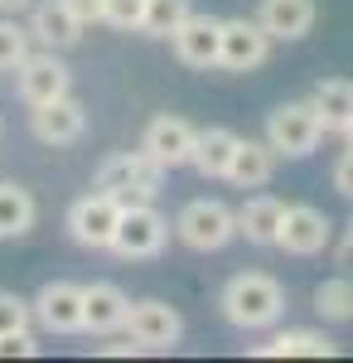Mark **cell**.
<instances>
[{"instance_id": "1", "label": "cell", "mask_w": 353, "mask_h": 363, "mask_svg": "<svg viewBox=\"0 0 353 363\" xmlns=\"http://www.w3.org/2000/svg\"><path fill=\"white\" fill-rule=\"evenodd\" d=\"M218 315L242 330V335H257V330H271L286 315V286L267 272H237L228 277V286L218 291Z\"/></svg>"}, {"instance_id": "2", "label": "cell", "mask_w": 353, "mask_h": 363, "mask_svg": "<svg viewBox=\"0 0 353 363\" xmlns=\"http://www.w3.org/2000/svg\"><path fill=\"white\" fill-rule=\"evenodd\" d=\"M160 184H164V165H155L145 150H116L92 174V189L121 199V203H155Z\"/></svg>"}, {"instance_id": "3", "label": "cell", "mask_w": 353, "mask_h": 363, "mask_svg": "<svg viewBox=\"0 0 353 363\" xmlns=\"http://www.w3.org/2000/svg\"><path fill=\"white\" fill-rule=\"evenodd\" d=\"M174 238L189 252H223L237 242V208H228L223 199H189L174 218Z\"/></svg>"}, {"instance_id": "4", "label": "cell", "mask_w": 353, "mask_h": 363, "mask_svg": "<svg viewBox=\"0 0 353 363\" xmlns=\"http://www.w3.org/2000/svg\"><path fill=\"white\" fill-rule=\"evenodd\" d=\"M325 140V126H320V112L310 107V97L300 102H281L271 116H267V145H271L281 160H310Z\"/></svg>"}, {"instance_id": "5", "label": "cell", "mask_w": 353, "mask_h": 363, "mask_svg": "<svg viewBox=\"0 0 353 363\" xmlns=\"http://www.w3.org/2000/svg\"><path fill=\"white\" fill-rule=\"evenodd\" d=\"M164 242H169V218L160 208L155 203H126L107 252H116L121 262H150L164 252Z\"/></svg>"}, {"instance_id": "6", "label": "cell", "mask_w": 353, "mask_h": 363, "mask_svg": "<svg viewBox=\"0 0 353 363\" xmlns=\"http://www.w3.org/2000/svg\"><path fill=\"white\" fill-rule=\"evenodd\" d=\"M63 92H73V68L63 63L58 49H29V54L15 63V97H20L25 107L54 102Z\"/></svg>"}, {"instance_id": "7", "label": "cell", "mask_w": 353, "mask_h": 363, "mask_svg": "<svg viewBox=\"0 0 353 363\" xmlns=\"http://www.w3.org/2000/svg\"><path fill=\"white\" fill-rule=\"evenodd\" d=\"M121 335H131L136 344H145V354H174L179 339H184V315L169 306V301L145 296V301H131Z\"/></svg>"}, {"instance_id": "8", "label": "cell", "mask_w": 353, "mask_h": 363, "mask_svg": "<svg viewBox=\"0 0 353 363\" xmlns=\"http://www.w3.org/2000/svg\"><path fill=\"white\" fill-rule=\"evenodd\" d=\"M121 199L102 194V189H92V194L73 199V208H68V238L87 252H107L111 247V233L121 223Z\"/></svg>"}, {"instance_id": "9", "label": "cell", "mask_w": 353, "mask_h": 363, "mask_svg": "<svg viewBox=\"0 0 353 363\" xmlns=\"http://www.w3.org/2000/svg\"><path fill=\"white\" fill-rule=\"evenodd\" d=\"M271 34L262 29L257 15H232L223 20V49H218V68L228 73H257L267 58H271Z\"/></svg>"}, {"instance_id": "10", "label": "cell", "mask_w": 353, "mask_h": 363, "mask_svg": "<svg viewBox=\"0 0 353 363\" xmlns=\"http://www.w3.org/2000/svg\"><path fill=\"white\" fill-rule=\"evenodd\" d=\"M34 330L39 335H82V286L78 281H44L34 291Z\"/></svg>"}, {"instance_id": "11", "label": "cell", "mask_w": 353, "mask_h": 363, "mask_svg": "<svg viewBox=\"0 0 353 363\" xmlns=\"http://www.w3.org/2000/svg\"><path fill=\"white\" fill-rule=\"evenodd\" d=\"M276 247L286 252V257H320L325 247H334V223H329V213L315 208V203H286Z\"/></svg>"}, {"instance_id": "12", "label": "cell", "mask_w": 353, "mask_h": 363, "mask_svg": "<svg viewBox=\"0 0 353 363\" xmlns=\"http://www.w3.org/2000/svg\"><path fill=\"white\" fill-rule=\"evenodd\" d=\"M194 131L184 116H174V112H160V116H150L145 121V136H140V150L155 160V165H164V174L169 169H184L189 165V155H194Z\"/></svg>"}, {"instance_id": "13", "label": "cell", "mask_w": 353, "mask_h": 363, "mask_svg": "<svg viewBox=\"0 0 353 363\" xmlns=\"http://www.w3.org/2000/svg\"><path fill=\"white\" fill-rule=\"evenodd\" d=\"M29 131L44 145H78L87 131V107L73 92H63L54 102H39V107H29Z\"/></svg>"}, {"instance_id": "14", "label": "cell", "mask_w": 353, "mask_h": 363, "mask_svg": "<svg viewBox=\"0 0 353 363\" xmlns=\"http://www.w3.org/2000/svg\"><path fill=\"white\" fill-rule=\"evenodd\" d=\"M169 49L184 68H218V49H223V20L218 15H198L189 10V20L169 34Z\"/></svg>"}, {"instance_id": "15", "label": "cell", "mask_w": 353, "mask_h": 363, "mask_svg": "<svg viewBox=\"0 0 353 363\" xmlns=\"http://www.w3.org/2000/svg\"><path fill=\"white\" fill-rule=\"evenodd\" d=\"M29 39H34V44H39V49H58V54H63V49H73V44H78L82 39V20L78 15H73V5H68V0H34V5H29Z\"/></svg>"}, {"instance_id": "16", "label": "cell", "mask_w": 353, "mask_h": 363, "mask_svg": "<svg viewBox=\"0 0 353 363\" xmlns=\"http://www.w3.org/2000/svg\"><path fill=\"white\" fill-rule=\"evenodd\" d=\"M126 310H131V296L111 281H92L82 286V335H121L126 330Z\"/></svg>"}, {"instance_id": "17", "label": "cell", "mask_w": 353, "mask_h": 363, "mask_svg": "<svg viewBox=\"0 0 353 363\" xmlns=\"http://www.w3.org/2000/svg\"><path fill=\"white\" fill-rule=\"evenodd\" d=\"M257 20H262V29L271 34V39H305L310 29H315V20H320V10H315V0H262L257 5Z\"/></svg>"}, {"instance_id": "18", "label": "cell", "mask_w": 353, "mask_h": 363, "mask_svg": "<svg viewBox=\"0 0 353 363\" xmlns=\"http://www.w3.org/2000/svg\"><path fill=\"white\" fill-rule=\"evenodd\" d=\"M281 218H286V203L276 194H252L237 208V238H247L252 247H276Z\"/></svg>"}, {"instance_id": "19", "label": "cell", "mask_w": 353, "mask_h": 363, "mask_svg": "<svg viewBox=\"0 0 353 363\" xmlns=\"http://www.w3.org/2000/svg\"><path fill=\"white\" fill-rule=\"evenodd\" d=\"M276 165H281V155H276L267 136L262 140H237V150H232V165H228V179L237 184V189H262V184H271L276 179Z\"/></svg>"}, {"instance_id": "20", "label": "cell", "mask_w": 353, "mask_h": 363, "mask_svg": "<svg viewBox=\"0 0 353 363\" xmlns=\"http://www.w3.org/2000/svg\"><path fill=\"white\" fill-rule=\"evenodd\" d=\"M310 107L320 112L325 136H344V126L353 121V83L349 78H320L310 87Z\"/></svg>"}, {"instance_id": "21", "label": "cell", "mask_w": 353, "mask_h": 363, "mask_svg": "<svg viewBox=\"0 0 353 363\" xmlns=\"http://www.w3.org/2000/svg\"><path fill=\"white\" fill-rule=\"evenodd\" d=\"M262 359H334L339 344L325 330H276L267 344H257Z\"/></svg>"}, {"instance_id": "22", "label": "cell", "mask_w": 353, "mask_h": 363, "mask_svg": "<svg viewBox=\"0 0 353 363\" xmlns=\"http://www.w3.org/2000/svg\"><path fill=\"white\" fill-rule=\"evenodd\" d=\"M237 131H228V126H203L198 136H194V155L189 165L203 174V179H228V165H232V150H237Z\"/></svg>"}, {"instance_id": "23", "label": "cell", "mask_w": 353, "mask_h": 363, "mask_svg": "<svg viewBox=\"0 0 353 363\" xmlns=\"http://www.w3.org/2000/svg\"><path fill=\"white\" fill-rule=\"evenodd\" d=\"M34 223H39V199L20 179H0V242L34 233Z\"/></svg>"}, {"instance_id": "24", "label": "cell", "mask_w": 353, "mask_h": 363, "mask_svg": "<svg viewBox=\"0 0 353 363\" xmlns=\"http://www.w3.org/2000/svg\"><path fill=\"white\" fill-rule=\"evenodd\" d=\"M310 310L325 320V325H349L353 320V277H325L310 291Z\"/></svg>"}, {"instance_id": "25", "label": "cell", "mask_w": 353, "mask_h": 363, "mask_svg": "<svg viewBox=\"0 0 353 363\" xmlns=\"http://www.w3.org/2000/svg\"><path fill=\"white\" fill-rule=\"evenodd\" d=\"M189 0H145V15H140V34L145 39H169L174 29L189 20Z\"/></svg>"}, {"instance_id": "26", "label": "cell", "mask_w": 353, "mask_h": 363, "mask_svg": "<svg viewBox=\"0 0 353 363\" xmlns=\"http://www.w3.org/2000/svg\"><path fill=\"white\" fill-rule=\"evenodd\" d=\"M34 49L29 29L20 25V15H0V73H15V63Z\"/></svg>"}, {"instance_id": "27", "label": "cell", "mask_w": 353, "mask_h": 363, "mask_svg": "<svg viewBox=\"0 0 353 363\" xmlns=\"http://www.w3.org/2000/svg\"><path fill=\"white\" fill-rule=\"evenodd\" d=\"M29 325H34L29 301L15 296V291H0V335H15V330H29Z\"/></svg>"}, {"instance_id": "28", "label": "cell", "mask_w": 353, "mask_h": 363, "mask_svg": "<svg viewBox=\"0 0 353 363\" xmlns=\"http://www.w3.org/2000/svg\"><path fill=\"white\" fill-rule=\"evenodd\" d=\"M140 15H145V0H102V25L111 29H140Z\"/></svg>"}, {"instance_id": "29", "label": "cell", "mask_w": 353, "mask_h": 363, "mask_svg": "<svg viewBox=\"0 0 353 363\" xmlns=\"http://www.w3.org/2000/svg\"><path fill=\"white\" fill-rule=\"evenodd\" d=\"M39 354V330H15V335H0V359H34Z\"/></svg>"}, {"instance_id": "30", "label": "cell", "mask_w": 353, "mask_h": 363, "mask_svg": "<svg viewBox=\"0 0 353 363\" xmlns=\"http://www.w3.org/2000/svg\"><path fill=\"white\" fill-rule=\"evenodd\" d=\"M329 184H334V189H339V194L353 203V145L339 155V160H334V169H329Z\"/></svg>"}, {"instance_id": "31", "label": "cell", "mask_w": 353, "mask_h": 363, "mask_svg": "<svg viewBox=\"0 0 353 363\" xmlns=\"http://www.w3.org/2000/svg\"><path fill=\"white\" fill-rule=\"evenodd\" d=\"M334 267H339L344 277H353V233H344V238L334 242Z\"/></svg>"}, {"instance_id": "32", "label": "cell", "mask_w": 353, "mask_h": 363, "mask_svg": "<svg viewBox=\"0 0 353 363\" xmlns=\"http://www.w3.org/2000/svg\"><path fill=\"white\" fill-rule=\"evenodd\" d=\"M82 25H102V0H68Z\"/></svg>"}, {"instance_id": "33", "label": "cell", "mask_w": 353, "mask_h": 363, "mask_svg": "<svg viewBox=\"0 0 353 363\" xmlns=\"http://www.w3.org/2000/svg\"><path fill=\"white\" fill-rule=\"evenodd\" d=\"M102 354L107 359H131V354H145V344H136V339L126 335V339H116V344H102Z\"/></svg>"}, {"instance_id": "34", "label": "cell", "mask_w": 353, "mask_h": 363, "mask_svg": "<svg viewBox=\"0 0 353 363\" xmlns=\"http://www.w3.org/2000/svg\"><path fill=\"white\" fill-rule=\"evenodd\" d=\"M34 0H0V15H29Z\"/></svg>"}, {"instance_id": "35", "label": "cell", "mask_w": 353, "mask_h": 363, "mask_svg": "<svg viewBox=\"0 0 353 363\" xmlns=\"http://www.w3.org/2000/svg\"><path fill=\"white\" fill-rule=\"evenodd\" d=\"M344 145H353V121H349V126H344Z\"/></svg>"}, {"instance_id": "36", "label": "cell", "mask_w": 353, "mask_h": 363, "mask_svg": "<svg viewBox=\"0 0 353 363\" xmlns=\"http://www.w3.org/2000/svg\"><path fill=\"white\" fill-rule=\"evenodd\" d=\"M344 228H349V233H353V213H349V223H344Z\"/></svg>"}, {"instance_id": "37", "label": "cell", "mask_w": 353, "mask_h": 363, "mask_svg": "<svg viewBox=\"0 0 353 363\" xmlns=\"http://www.w3.org/2000/svg\"><path fill=\"white\" fill-rule=\"evenodd\" d=\"M0 131H5V116H0Z\"/></svg>"}]
</instances>
